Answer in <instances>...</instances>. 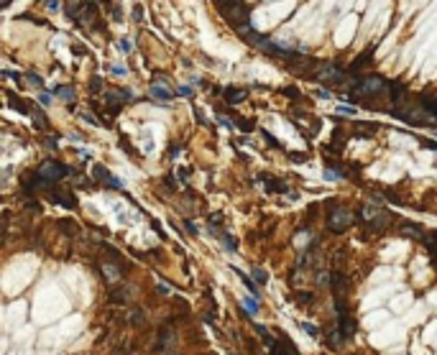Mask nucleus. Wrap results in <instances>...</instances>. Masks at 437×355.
Segmentation results:
<instances>
[{
  "instance_id": "obj_11",
  "label": "nucleus",
  "mask_w": 437,
  "mask_h": 355,
  "mask_svg": "<svg viewBox=\"0 0 437 355\" xmlns=\"http://www.w3.org/2000/svg\"><path fill=\"white\" fill-rule=\"evenodd\" d=\"M399 225H402L399 232L407 235V238H414V241H422V238H424V232H422V227H419L417 222H407V220H402Z\"/></svg>"
},
{
  "instance_id": "obj_29",
  "label": "nucleus",
  "mask_w": 437,
  "mask_h": 355,
  "mask_svg": "<svg viewBox=\"0 0 437 355\" xmlns=\"http://www.w3.org/2000/svg\"><path fill=\"white\" fill-rule=\"evenodd\" d=\"M26 80H28L33 87H44V85H41V77H38V74H26Z\"/></svg>"
},
{
  "instance_id": "obj_20",
  "label": "nucleus",
  "mask_w": 437,
  "mask_h": 355,
  "mask_svg": "<svg viewBox=\"0 0 437 355\" xmlns=\"http://www.w3.org/2000/svg\"><path fill=\"white\" fill-rule=\"evenodd\" d=\"M299 304H312L314 302V294L312 291H297V297H294Z\"/></svg>"
},
{
  "instance_id": "obj_38",
  "label": "nucleus",
  "mask_w": 437,
  "mask_h": 355,
  "mask_svg": "<svg viewBox=\"0 0 437 355\" xmlns=\"http://www.w3.org/2000/svg\"><path fill=\"white\" fill-rule=\"evenodd\" d=\"M46 8L49 11H59V0H46Z\"/></svg>"
},
{
  "instance_id": "obj_39",
  "label": "nucleus",
  "mask_w": 437,
  "mask_h": 355,
  "mask_svg": "<svg viewBox=\"0 0 437 355\" xmlns=\"http://www.w3.org/2000/svg\"><path fill=\"white\" fill-rule=\"evenodd\" d=\"M177 92H179V95H184V97H192V87H179Z\"/></svg>"
},
{
  "instance_id": "obj_45",
  "label": "nucleus",
  "mask_w": 437,
  "mask_h": 355,
  "mask_svg": "<svg viewBox=\"0 0 437 355\" xmlns=\"http://www.w3.org/2000/svg\"><path fill=\"white\" fill-rule=\"evenodd\" d=\"M161 355H177V352H174V350H164Z\"/></svg>"
},
{
  "instance_id": "obj_18",
  "label": "nucleus",
  "mask_w": 437,
  "mask_h": 355,
  "mask_svg": "<svg viewBox=\"0 0 437 355\" xmlns=\"http://www.w3.org/2000/svg\"><path fill=\"white\" fill-rule=\"evenodd\" d=\"M345 342V337L340 335V330H327V345L333 350H340V345Z\"/></svg>"
},
{
  "instance_id": "obj_32",
  "label": "nucleus",
  "mask_w": 437,
  "mask_h": 355,
  "mask_svg": "<svg viewBox=\"0 0 437 355\" xmlns=\"http://www.w3.org/2000/svg\"><path fill=\"white\" fill-rule=\"evenodd\" d=\"M44 148H49V151H57L59 146H57V138H44Z\"/></svg>"
},
{
  "instance_id": "obj_28",
  "label": "nucleus",
  "mask_w": 437,
  "mask_h": 355,
  "mask_svg": "<svg viewBox=\"0 0 437 355\" xmlns=\"http://www.w3.org/2000/svg\"><path fill=\"white\" fill-rule=\"evenodd\" d=\"M263 141H266V143H268L271 148H282V143H279V141H276V138H274L271 133H266V131H263Z\"/></svg>"
},
{
  "instance_id": "obj_30",
  "label": "nucleus",
  "mask_w": 437,
  "mask_h": 355,
  "mask_svg": "<svg viewBox=\"0 0 437 355\" xmlns=\"http://www.w3.org/2000/svg\"><path fill=\"white\" fill-rule=\"evenodd\" d=\"M90 90L97 95L100 90H102V82H100V77H92V82H90Z\"/></svg>"
},
{
  "instance_id": "obj_43",
  "label": "nucleus",
  "mask_w": 437,
  "mask_h": 355,
  "mask_svg": "<svg viewBox=\"0 0 437 355\" xmlns=\"http://www.w3.org/2000/svg\"><path fill=\"white\" fill-rule=\"evenodd\" d=\"M38 100H41L44 105H49V100H51V95H46V92H44V95H41V97H38Z\"/></svg>"
},
{
  "instance_id": "obj_5",
  "label": "nucleus",
  "mask_w": 437,
  "mask_h": 355,
  "mask_svg": "<svg viewBox=\"0 0 437 355\" xmlns=\"http://www.w3.org/2000/svg\"><path fill=\"white\" fill-rule=\"evenodd\" d=\"M353 222H355V217H353L348 210H343V207H330V212H327V230H330V232L340 235V232H345Z\"/></svg>"
},
{
  "instance_id": "obj_6",
  "label": "nucleus",
  "mask_w": 437,
  "mask_h": 355,
  "mask_svg": "<svg viewBox=\"0 0 437 355\" xmlns=\"http://www.w3.org/2000/svg\"><path fill=\"white\" fill-rule=\"evenodd\" d=\"M46 197H49L54 205H62V207H69V210L77 207V197L72 194L69 187H51V189L46 192Z\"/></svg>"
},
{
  "instance_id": "obj_10",
  "label": "nucleus",
  "mask_w": 437,
  "mask_h": 355,
  "mask_svg": "<svg viewBox=\"0 0 437 355\" xmlns=\"http://www.w3.org/2000/svg\"><path fill=\"white\" fill-rule=\"evenodd\" d=\"M8 102H11V105H13V110H18L21 115H33L31 102H28V100H23V97H18L16 92H8Z\"/></svg>"
},
{
  "instance_id": "obj_44",
  "label": "nucleus",
  "mask_w": 437,
  "mask_h": 355,
  "mask_svg": "<svg viewBox=\"0 0 437 355\" xmlns=\"http://www.w3.org/2000/svg\"><path fill=\"white\" fill-rule=\"evenodd\" d=\"M429 261H432V266L437 268V253H432V256H429Z\"/></svg>"
},
{
  "instance_id": "obj_36",
  "label": "nucleus",
  "mask_w": 437,
  "mask_h": 355,
  "mask_svg": "<svg viewBox=\"0 0 437 355\" xmlns=\"http://www.w3.org/2000/svg\"><path fill=\"white\" fill-rule=\"evenodd\" d=\"M292 161H307V153H289Z\"/></svg>"
},
{
  "instance_id": "obj_8",
  "label": "nucleus",
  "mask_w": 437,
  "mask_h": 355,
  "mask_svg": "<svg viewBox=\"0 0 437 355\" xmlns=\"http://www.w3.org/2000/svg\"><path fill=\"white\" fill-rule=\"evenodd\" d=\"M261 182L266 184V189H268V192H276V194H292V197H297L294 192H289V184H287L284 179H276L274 174H261Z\"/></svg>"
},
{
  "instance_id": "obj_33",
  "label": "nucleus",
  "mask_w": 437,
  "mask_h": 355,
  "mask_svg": "<svg viewBox=\"0 0 437 355\" xmlns=\"http://www.w3.org/2000/svg\"><path fill=\"white\" fill-rule=\"evenodd\" d=\"M189 176H192V169H189V166H182V169H179V179H182V182H187Z\"/></svg>"
},
{
  "instance_id": "obj_4",
  "label": "nucleus",
  "mask_w": 437,
  "mask_h": 355,
  "mask_svg": "<svg viewBox=\"0 0 437 355\" xmlns=\"http://www.w3.org/2000/svg\"><path fill=\"white\" fill-rule=\"evenodd\" d=\"M36 174L41 176V179H46L49 184H57V182H62L64 176L74 174V169L67 166V164H62V161H44V164H38Z\"/></svg>"
},
{
  "instance_id": "obj_17",
  "label": "nucleus",
  "mask_w": 437,
  "mask_h": 355,
  "mask_svg": "<svg viewBox=\"0 0 437 355\" xmlns=\"http://www.w3.org/2000/svg\"><path fill=\"white\" fill-rule=\"evenodd\" d=\"M54 95L57 97H64L67 102H74V87H69V85H57L54 87Z\"/></svg>"
},
{
  "instance_id": "obj_26",
  "label": "nucleus",
  "mask_w": 437,
  "mask_h": 355,
  "mask_svg": "<svg viewBox=\"0 0 437 355\" xmlns=\"http://www.w3.org/2000/svg\"><path fill=\"white\" fill-rule=\"evenodd\" d=\"M121 148H123L126 153H131V156H138V153L133 151V146H131V141H128L126 136H121Z\"/></svg>"
},
{
  "instance_id": "obj_41",
  "label": "nucleus",
  "mask_w": 437,
  "mask_h": 355,
  "mask_svg": "<svg viewBox=\"0 0 437 355\" xmlns=\"http://www.w3.org/2000/svg\"><path fill=\"white\" fill-rule=\"evenodd\" d=\"M184 227H187V232H189V235H197V227H194V225H192L189 220L184 222Z\"/></svg>"
},
{
  "instance_id": "obj_27",
  "label": "nucleus",
  "mask_w": 437,
  "mask_h": 355,
  "mask_svg": "<svg viewBox=\"0 0 437 355\" xmlns=\"http://www.w3.org/2000/svg\"><path fill=\"white\" fill-rule=\"evenodd\" d=\"M238 128L246 131V133H251V131H253V121H243V117H238Z\"/></svg>"
},
{
  "instance_id": "obj_46",
  "label": "nucleus",
  "mask_w": 437,
  "mask_h": 355,
  "mask_svg": "<svg viewBox=\"0 0 437 355\" xmlns=\"http://www.w3.org/2000/svg\"><path fill=\"white\" fill-rule=\"evenodd\" d=\"M228 355H233V352H228Z\"/></svg>"
},
{
  "instance_id": "obj_42",
  "label": "nucleus",
  "mask_w": 437,
  "mask_h": 355,
  "mask_svg": "<svg viewBox=\"0 0 437 355\" xmlns=\"http://www.w3.org/2000/svg\"><path fill=\"white\" fill-rule=\"evenodd\" d=\"M118 49H121V51H126V54H128V51H131V44H128V41H121V44H118Z\"/></svg>"
},
{
  "instance_id": "obj_22",
  "label": "nucleus",
  "mask_w": 437,
  "mask_h": 355,
  "mask_svg": "<svg viewBox=\"0 0 437 355\" xmlns=\"http://www.w3.org/2000/svg\"><path fill=\"white\" fill-rule=\"evenodd\" d=\"M243 309H246L248 314H256V312H258V299H256V297H253V299H246V302H243Z\"/></svg>"
},
{
  "instance_id": "obj_34",
  "label": "nucleus",
  "mask_w": 437,
  "mask_h": 355,
  "mask_svg": "<svg viewBox=\"0 0 437 355\" xmlns=\"http://www.w3.org/2000/svg\"><path fill=\"white\" fill-rule=\"evenodd\" d=\"M164 187H167V192H174V189H177V182H174V176H167V179H164Z\"/></svg>"
},
{
  "instance_id": "obj_15",
  "label": "nucleus",
  "mask_w": 437,
  "mask_h": 355,
  "mask_svg": "<svg viewBox=\"0 0 437 355\" xmlns=\"http://www.w3.org/2000/svg\"><path fill=\"white\" fill-rule=\"evenodd\" d=\"M151 92H153V95H156L158 100H167V102H169V100L174 97V92H172L169 87H161V82H158V77H153V85H151Z\"/></svg>"
},
{
  "instance_id": "obj_37",
  "label": "nucleus",
  "mask_w": 437,
  "mask_h": 355,
  "mask_svg": "<svg viewBox=\"0 0 437 355\" xmlns=\"http://www.w3.org/2000/svg\"><path fill=\"white\" fill-rule=\"evenodd\" d=\"M158 294H172V286L161 281V284H158Z\"/></svg>"
},
{
  "instance_id": "obj_23",
  "label": "nucleus",
  "mask_w": 437,
  "mask_h": 355,
  "mask_svg": "<svg viewBox=\"0 0 437 355\" xmlns=\"http://www.w3.org/2000/svg\"><path fill=\"white\" fill-rule=\"evenodd\" d=\"M131 322H133V325H143V322H146V314H143L141 309H133V312H131Z\"/></svg>"
},
{
  "instance_id": "obj_25",
  "label": "nucleus",
  "mask_w": 437,
  "mask_h": 355,
  "mask_svg": "<svg viewBox=\"0 0 437 355\" xmlns=\"http://www.w3.org/2000/svg\"><path fill=\"white\" fill-rule=\"evenodd\" d=\"M299 327H302V330H304V332H307L309 337H320V332H317V327H314V325H309V322H302Z\"/></svg>"
},
{
  "instance_id": "obj_2",
  "label": "nucleus",
  "mask_w": 437,
  "mask_h": 355,
  "mask_svg": "<svg viewBox=\"0 0 437 355\" xmlns=\"http://www.w3.org/2000/svg\"><path fill=\"white\" fill-rule=\"evenodd\" d=\"M217 13L228 21V26L238 33L251 26V6L246 0H215Z\"/></svg>"
},
{
  "instance_id": "obj_24",
  "label": "nucleus",
  "mask_w": 437,
  "mask_h": 355,
  "mask_svg": "<svg viewBox=\"0 0 437 355\" xmlns=\"http://www.w3.org/2000/svg\"><path fill=\"white\" fill-rule=\"evenodd\" d=\"M253 279H256V284H263V286L268 284V276H266L261 268H253Z\"/></svg>"
},
{
  "instance_id": "obj_14",
  "label": "nucleus",
  "mask_w": 437,
  "mask_h": 355,
  "mask_svg": "<svg viewBox=\"0 0 437 355\" xmlns=\"http://www.w3.org/2000/svg\"><path fill=\"white\" fill-rule=\"evenodd\" d=\"M107 299H110L113 304H126V302H128V289L113 286V289H107Z\"/></svg>"
},
{
  "instance_id": "obj_7",
  "label": "nucleus",
  "mask_w": 437,
  "mask_h": 355,
  "mask_svg": "<svg viewBox=\"0 0 437 355\" xmlns=\"http://www.w3.org/2000/svg\"><path fill=\"white\" fill-rule=\"evenodd\" d=\"M338 330L345 340H350L355 335V330H358V322H355V317L345 309V312H338Z\"/></svg>"
},
{
  "instance_id": "obj_13",
  "label": "nucleus",
  "mask_w": 437,
  "mask_h": 355,
  "mask_svg": "<svg viewBox=\"0 0 437 355\" xmlns=\"http://www.w3.org/2000/svg\"><path fill=\"white\" fill-rule=\"evenodd\" d=\"M223 97L230 102V105H238L241 100H246L248 97V90H238V87H225L223 90Z\"/></svg>"
},
{
  "instance_id": "obj_9",
  "label": "nucleus",
  "mask_w": 437,
  "mask_h": 355,
  "mask_svg": "<svg viewBox=\"0 0 437 355\" xmlns=\"http://www.w3.org/2000/svg\"><path fill=\"white\" fill-rule=\"evenodd\" d=\"M92 171H95V179H97V182H102L107 189H115V192H121V189H123V187H121V182H118V176H113V174H110V171H107L102 164H95V169H92Z\"/></svg>"
},
{
  "instance_id": "obj_16",
  "label": "nucleus",
  "mask_w": 437,
  "mask_h": 355,
  "mask_svg": "<svg viewBox=\"0 0 437 355\" xmlns=\"http://www.w3.org/2000/svg\"><path fill=\"white\" fill-rule=\"evenodd\" d=\"M422 243H424V248H427V253H429V256H432V253H437V230H429V232H424Z\"/></svg>"
},
{
  "instance_id": "obj_12",
  "label": "nucleus",
  "mask_w": 437,
  "mask_h": 355,
  "mask_svg": "<svg viewBox=\"0 0 437 355\" xmlns=\"http://www.w3.org/2000/svg\"><path fill=\"white\" fill-rule=\"evenodd\" d=\"M419 97V102H422V107L434 117L437 121V95H429V92H422V95H417Z\"/></svg>"
},
{
  "instance_id": "obj_3",
  "label": "nucleus",
  "mask_w": 437,
  "mask_h": 355,
  "mask_svg": "<svg viewBox=\"0 0 437 355\" xmlns=\"http://www.w3.org/2000/svg\"><path fill=\"white\" fill-rule=\"evenodd\" d=\"M309 80L320 82V85L343 87V85L353 82V77H350V72L340 69V67H338V64H333V62H317V67H314V72H312V77H309Z\"/></svg>"
},
{
  "instance_id": "obj_1",
  "label": "nucleus",
  "mask_w": 437,
  "mask_h": 355,
  "mask_svg": "<svg viewBox=\"0 0 437 355\" xmlns=\"http://www.w3.org/2000/svg\"><path fill=\"white\" fill-rule=\"evenodd\" d=\"M386 95H391V82H386L378 74H355L348 90L350 102H373Z\"/></svg>"
},
{
  "instance_id": "obj_19",
  "label": "nucleus",
  "mask_w": 437,
  "mask_h": 355,
  "mask_svg": "<svg viewBox=\"0 0 437 355\" xmlns=\"http://www.w3.org/2000/svg\"><path fill=\"white\" fill-rule=\"evenodd\" d=\"M217 238H220V243L225 246V251H230V253H233V251H238V243H235V238H233L230 232H220Z\"/></svg>"
},
{
  "instance_id": "obj_35",
  "label": "nucleus",
  "mask_w": 437,
  "mask_h": 355,
  "mask_svg": "<svg viewBox=\"0 0 437 355\" xmlns=\"http://www.w3.org/2000/svg\"><path fill=\"white\" fill-rule=\"evenodd\" d=\"M194 115H197V121H200V126H210V123H207V117L202 115V110H194Z\"/></svg>"
},
{
  "instance_id": "obj_21",
  "label": "nucleus",
  "mask_w": 437,
  "mask_h": 355,
  "mask_svg": "<svg viewBox=\"0 0 437 355\" xmlns=\"http://www.w3.org/2000/svg\"><path fill=\"white\" fill-rule=\"evenodd\" d=\"M59 227H62L67 235H74V232H77V225H74L72 220H59Z\"/></svg>"
},
{
  "instance_id": "obj_31",
  "label": "nucleus",
  "mask_w": 437,
  "mask_h": 355,
  "mask_svg": "<svg viewBox=\"0 0 437 355\" xmlns=\"http://www.w3.org/2000/svg\"><path fill=\"white\" fill-rule=\"evenodd\" d=\"M282 92H284V95H287V97H294V100H299V97H302V95H299V92H297V90H294V87H284V90H282Z\"/></svg>"
},
{
  "instance_id": "obj_40",
  "label": "nucleus",
  "mask_w": 437,
  "mask_h": 355,
  "mask_svg": "<svg viewBox=\"0 0 437 355\" xmlns=\"http://www.w3.org/2000/svg\"><path fill=\"white\" fill-rule=\"evenodd\" d=\"M179 151H182V146H179V143H172V148H169V156H177Z\"/></svg>"
}]
</instances>
